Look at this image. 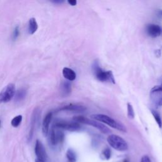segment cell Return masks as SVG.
Returning a JSON list of instances; mask_svg holds the SVG:
<instances>
[{
  "instance_id": "cell-1",
  "label": "cell",
  "mask_w": 162,
  "mask_h": 162,
  "mask_svg": "<svg viewBox=\"0 0 162 162\" xmlns=\"http://www.w3.org/2000/svg\"><path fill=\"white\" fill-rule=\"evenodd\" d=\"M91 117L95 121L107 124V125L111 127L114 128L118 131L124 132H127V129L125 125L108 115L104 114H94Z\"/></svg>"
},
{
  "instance_id": "cell-2",
  "label": "cell",
  "mask_w": 162,
  "mask_h": 162,
  "mask_svg": "<svg viewBox=\"0 0 162 162\" xmlns=\"http://www.w3.org/2000/svg\"><path fill=\"white\" fill-rule=\"evenodd\" d=\"M73 121L74 122H76L77 123H81L86 125H89L94 127L96 128L98 130H99L103 134H109L111 132V131L108 128L106 125H104L103 124L96 121L95 120H91L83 116H75L73 118Z\"/></svg>"
},
{
  "instance_id": "cell-3",
  "label": "cell",
  "mask_w": 162,
  "mask_h": 162,
  "mask_svg": "<svg viewBox=\"0 0 162 162\" xmlns=\"http://www.w3.org/2000/svg\"><path fill=\"white\" fill-rule=\"evenodd\" d=\"M93 71L98 80L101 82L109 81L112 84H115V80L114 74L111 71H104L98 65V62H95L93 65Z\"/></svg>"
},
{
  "instance_id": "cell-4",
  "label": "cell",
  "mask_w": 162,
  "mask_h": 162,
  "mask_svg": "<svg viewBox=\"0 0 162 162\" xmlns=\"http://www.w3.org/2000/svg\"><path fill=\"white\" fill-rule=\"evenodd\" d=\"M107 141L113 148L119 151H125L128 150V144L125 141L121 136L111 134L107 138Z\"/></svg>"
},
{
  "instance_id": "cell-5",
  "label": "cell",
  "mask_w": 162,
  "mask_h": 162,
  "mask_svg": "<svg viewBox=\"0 0 162 162\" xmlns=\"http://www.w3.org/2000/svg\"><path fill=\"white\" fill-rule=\"evenodd\" d=\"M53 127L59 129H63L71 132L78 131L81 129V125L80 124L76 122H70L63 121V120H58L55 122Z\"/></svg>"
},
{
  "instance_id": "cell-6",
  "label": "cell",
  "mask_w": 162,
  "mask_h": 162,
  "mask_svg": "<svg viewBox=\"0 0 162 162\" xmlns=\"http://www.w3.org/2000/svg\"><path fill=\"white\" fill-rule=\"evenodd\" d=\"M15 94V86L13 84H9L0 92V103L10 101Z\"/></svg>"
},
{
  "instance_id": "cell-7",
  "label": "cell",
  "mask_w": 162,
  "mask_h": 162,
  "mask_svg": "<svg viewBox=\"0 0 162 162\" xmlns=\"http://www.w3.org/2000/svg\"><path fill=\"white\" fill-rule=\"evenodd\" d=\"M64 133L59 129L55 128V127L53 126L50 132V136H49V140H50V144L54 146L59 144H62L64 141Z\"/></svg>"
},
{
  "instance_id": "cell-8",
  "label": "cell",
  "mask_w": 162,
  "mask_h": 162,
  "mask_svg": "<svg viewBox=\"0 0 162 162\" xmlns=\"http://www.w3.org/2000/svg\"><path fill=\"white\" fill-rule=\"evenodd\" d=\"M150 99L157 107L162 106V84L153 87L150 91Z\"/></svg>"
},
{
  "instance_id": "cell-9",
  "label": "cell",
  "mask_w": 162,
  "mask_h": 162,
  "mask_svg": "<svg viewBox=\"0 0 162 162\" xmlns=\"http://www.w3.org/2000/svg\"><path fill=\"white\" fill-rule=\"evenodd\" d=\"M41 117V111L38 108H36L34 111L33 114L32 115V118H31V128L29 133V136H28V140L31 141L32 138L33 134L34 132L35 127L36 126L38 123Z\"/></svg>"
},
{
  "instance_id": "cell-10",
  "label": "cell",
  "mask_w": 162,
  "mask_h": 162,
  "mask_svg": "<svg viewBox=\"0 0 162 162\" xmlns=\"http://www.w3.org/2000/svg\"><path fill=\"white\" fill-rule=\"evenodd\" d=\"M35 154L37 158L46 161L47 160V154L43 144L39 140H37L35 145Z\"/></svg>"
},
{
  "instance_id": "cell-11",
  "label": "cell",
  "mask_w": 162,
  "mask_h": 162,
  "mask_svg": "<svg viewBox=\"0 0 162 162\" xmlns=\"http://www.w3.org/2000/svg\"><path fill=\"white\" fill-rule=\"evenodd\" d=\"M146 32L148 36L151 38H157L162 34V29L156 24H149L146 28Z\"/></svg>"
},
{
  "instance_id": "cell-12",
  "label": "cell",
  "mask_w": 162,
  "mask_h": 162,
  "mask_svg": "<svg viewBox=\"0 0 162 162\" xmlns=\"http://www.w3.org/2000/svg\"><path fill=\"white\" fill-rule=\"evenodd\" d=\"M53 114L51 112H49L48 114L45 116L43 122V127H42V130H43V133L44 136H46L49 133V129H50V125L52 119Z\"/></svg>"
},
{
  "instance_id": "cell-13",
  "label": "cell",
  "mask_w": 162,
  "mask_h": 162,
  "mask_svg": "<svg viewBox=\"0 0 162 162\" xmlns=\"http://www.w3.org/2000/svg\"><path fill=\"white\" fill-rule=\"evenodd\" d=\"M87 110L86 107L82 106V105L79 104H68L67 106L63 107V108H60V110H67V111H71L74 112H78V113H82L84 112Z\"/></svg>"
},
{
  "instance_id": "cell-14",
  "label": "cell",
  "mask_w": 162,
  "mask_h": 162,
  "mask_svg": "<svg viewBox=\"0 0 162 162\" xmlns=\"http://www.w3.org/2000/svg\"><path fill=\"white\" fill-rule=\"evenodd\" d=\"M60 88L61 95L64 97L69 96L72 91V85L69 81H63Z\"/></svg>"
},
{
  "instance_id": "cell-15",
  "label": "cell",
  "mask_w": 162,
  "mask_h": 162,
  "mask_svg": "<svg viewBox=\"0 0 162 162\" xmlns=\"http://www.w3.org/2000/svg\"><path fill=\"white\" fill-rule=\"evenodd\" d=\"M62 74H63V77H65V79H66L67 81H73L76 79L75 72L73 70H72L70 68H67V67L63 68Z\"/></svg>"
},
{
  "instance_id": "cell-16",
  "label": "cell",
  "mask_w": 162,
  "mask_h": 162,
  "mask_svg": "<svg viewBox=\"0 0 162 162\" xmlns=\"http://www.w3.org/2000/svg\"><path fill=\"white\" fill-rule=\"evenodd\" d=\"M38 25L36 22V20L34 18H31L29 20V28L28 31L30 34H34L38 30Z\"/></svg>"
},
{
  "instance_id": "cell-17",
  "label": "cell",
  "mask_w": 162,
  "mask_h": 162,
  "mask_svg": "<svg viewBox=\"0 0 162 162\" xmlns=\"http://www.w3.org/2000/svg\"><path fill=\"white\" fill-rule=\"evenodd\" d=\"M15 94V100L16 101H20L23 100L25 98L27 94V91L25 89H20L17 91Z\"/></svg>"
},
{
  "instance_id": "cell-18",
  "label": "cell",
  "mask_w": 162,
  "mask_h": 162,
  "mask_svg": "<svg viewBox=\"0 0 162 162\" xmlns=\"http://www.w3.org/2000/svg\"><path fill=\"white\" fill-rule=\"evenodd\" d=\"M66 157L69 162H75L77 160V156L74 151L72 149H68L66 153Z\"/></svg>"
},
{
  "instance_id": "cell-19",
  "label": "cell",
  "mask_w": 162,
  "mask_h": 162,
  "mask_svg": "<svg viewBox=\"0 0 162 162\" xmlns=\"http://www.w3.org/2000/svg\"><path fill=\"white\" fill-rule=\"evenodd\" d=\"M151 114H152L154 118L155 119V121H156L157 124L158 125L159 127L161 128L162 127V120H161V118L160 117V115L159 113L155 110H151Z\"/></svg>"
},
{
  "instance_id": "cell-20",
  "label": "cell",
  "mask_w": 162,
  "mask_h": 162,
  "mask_svg": "<svg viewBox=\"0 0 162 162\" xmlns=\"http://www.w3.org/2000/svg\"><path fill=\"white\" fill-rule=\"evenodd\" d=\"M22 115H17L15 117H14L11 122V124L14 127H17L20 125V124L22 122Z\"/></svg>"
},
{
  "instance_id": "cell-21",
  "label": "cell",
  "mask_w": 162,
  "mask_h": 162,
  "mask_svg": "<svg viewBox=\"0 0 162 162\" xmlns=\"http://www.w3.org/2000/svg\"><path fill=\"white\" fill-rule=\"evenodd\" d=\"M127 116L131 119H133L135 116L134 110L133 109L132 104L129 103H127Z\"/></svg>"
},
{
  "instance_id": "cell-22",
  "label": "cell",
  "mask_w": 162,
  "mask_h": 162,
  "mask_svg": "<svg viewBox=\"0 0 162 162\" xmlns=\"http://www.w3.org/2000/svg\"><path fill=\"white\" fill-rule=\"evenodd\" d=\"M103 155L104 156V157L106 160H110V158H111V152L110 149H109L108 147L105 148L103 151Z\"/></svg>"
},
{
  "instance_id": "cell-23",
  "label": "cell",
  "mask_w": 162,
  "mask_h": 162,
  "mask_svg": "<svg viewBox=\"0 0 162 162\" xmlns=\"http://www.w3.org/2000/svg\"><path fill=\"white\" fill-rule=\"evenodd\" d=\"M19 34H20V30H19V27L17 26L15 29H14V31L13 32V34H12V39L13 41H15L18 37L19 36Z\"/></svg>"
},
{
  "instance_id": "cell-24",
  "label": "cell",
  "mask_w": 162,
  "mask_h": 162,
  "mask_svg": "<svg viewBox=\"0 0 162 162\" xmlns=\"http://www.w3.org/2000/svg\"><path fill=\"white\" fill-rule=\"evenodd\" d=\"M141 162H151L150 158L147 155H144L141 159Z\"/></svg>"
},
{
  "instance_id": "cell-25",
  "label": "cell",
  "mask_w": 162,
  "mask_h": 162,
  "mask_svg": "<svg viewBox=\"0 0 162 162\" xmlns=\"http://www.w3.org/2000/svg\"><path fill=\"white\" fill-rule=\"evenodd\" d=\"M68 3L72 6H75L77 5L76 0H69V1H68Z\"/></svg>"
},
{
  "instance_id": "cell-26",
  "label": "cell",
  "mask_w": 162,
  "mask_h": 162,
  "mask_svg": "<svg viewBox=\"0 0 162 162\" xmlns=\"http://www.w3.org/2000/svg\"><path fill=\"white\" fill-rule=\"evenodd\" d=\"M52 2L56 4H61L64 2V1H63V0H55V1H52Z\"/></svg>"
},
{
  "instance_id": "cell-27",
  "label": "cell",
  "mask_w": 162,
  "mask_h": 162,
  "mask_svg": "<svg viewBox=\"0 0 162 162\" xmlns=\"http://www.w3.org/2000/svg\"><path fill=\"white\" fill-rule=\"evenodd\" d=\"M157 15H158V17H162V10H160L158 12V14H157Z\"/></svg>"
},
{
  "instance_id": "cell-28",
  "label": "cell",
  "mask_w": 162,
  "mask_h": 162,
  "mask_svg": "<svg viewBox=\"0 0 162 162\" xmlns=\"http://www.w3.org/2000/svg\"><path fill=\"white\" fill-rule=\"evenodd\" d=\"M35 161H36V162H45V161H43V160H39V159H38V158L36 159V160H35Z\"/></svg>"
},
{
  "instance_id": "cell-29",
  "label": "cell",
  "mask_w": 162,
  "mask_h": 162,
  "mask_svg": "<svg viewBox=\"0 0 162 162\" xmlns=\"http://www.w3.org/2000/svg\"><path fill=\"white\" fill-rule=\"evenodd\" d=\"M0 127H1V121H0Z\"/></svg>"
}]
</instances>
